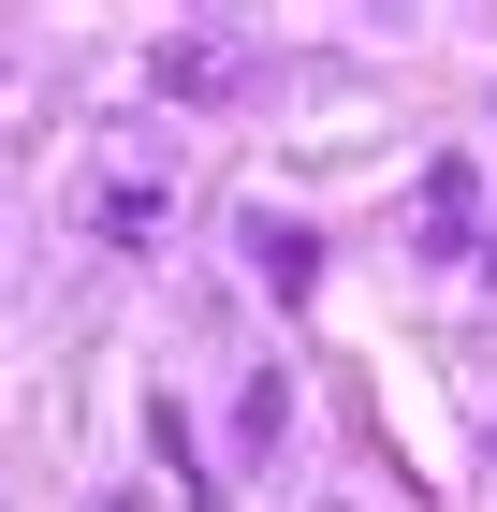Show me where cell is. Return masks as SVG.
Here are the masks:
<instances>
[{
  "mask_svg": "<svg viewBox=\"0 0 497 512\" xmlns=\"http://www.w3.org/2000/svg\"><path fill=\"white\" fill-rule=\"evenodd\" d=\"M234 235H249V278H264V293H293V308H307V278H322V235H307V220H278V205H249Z\"/></svg>",
  "mask_w": 497,
  "mask_h": 512,
  "instance_id": "1",
  "label": "cell"
},
{
  "mask_svg": "<svg viewBox=\"0 0 497 512\" xmlns=\"http://www.w3.org/2000/svg\"><path fill=\"white\" fill-rule=\"evenodd\" d=\"M147 74H161V103H220V88H249V44H220V30H191V44H161Z\"/></svg>",
  "mask_w": 497,
  "mask_h": 512,
  "instance_id": "2",
  "label": "cell"
}]
</instances>
